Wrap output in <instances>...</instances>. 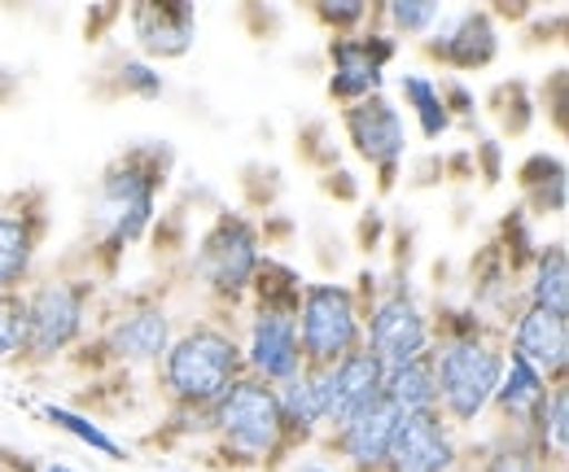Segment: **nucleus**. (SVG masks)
Returning a JSON list of instances; mask_svg holds the SVG:
<instances>
[{
	"label": "nucleus",
	"instance_id": "nucleus-1",
	"mask_svg": "<svg viewBox=\"0 0 569 472\" xmlns=\"http://www.w3.org/2000/svg\"><path fill=\"white\" fill-rule=\"evenodd\" d=\"M171 167H176V153L162 140L132 144L101 167L88 210H83L88 268L97 275H114L123 254L137 250L153 232L162 193L171 184Z\"/></svg>",
	"mask_w": 569,
	"mask_h": 472
},
{
	"label": "nucleus",
	"instance_id": "nucleus-2",
	"mask_svg": "<svg viewBox=\"0 0 569 472\" xmlns=\"http://www.w3.org/2000/svg\"><path fill=\"white\" fill-rule=\"evenodd\" d=\"M433 311V385H438V415L456 433H478L487 424V411L503 376V329L482 320L469 302L465 307H429Z\"/></svg>",
	"mask_w": 569,
	"mask_h": 472
},
{
	"label": "nucleus",
	"instance_id": "nucleus-3",
	"mask_svg": "<svg viewBox=\"0 0 569 472\" xmlns=\"http://www.w3.org/2000/svg\"><path fill=\"white\" fill-rule=\"evenodd\" d=\"M241 376H246V363H241L237 320L214 311L180 324L162 363L153 368V385L171 420H207V411Z\"/></svg>",
	"mask_w": 569,
	"mask_h": 472
},
{
	"label": "nucleus",
	"instance_id": "nucleus-4",
	"mask_svg": "<svg viewBox=\"0 0 569 472\" xmlns=\"http://www.w3.org/2000/svg\"><path fill=\"white\" fill-rule=\"evenodd\" d=\"M298 293H302V271L268 250L263 268L250 284L246 307L237 311V341H241L246 376H254L272 390L302 372Z\"/></svg>",
	"mask_w": 569,
	"mask_h": 472
},
{
	"label": "nucleus",
	"instance_id": "nucleus-5",
	"mask_svg": "<svg viewBox=\"0 0 569 472\" xmlns=\"http://www.w3.org/2000/svg\"><path fill=\"white\" fill-rule=\"evenodd\" d=\"M101 315V275L92 268H62L36 275L22 289V363L53 368L74 359V350L92 338Z\"/></svg>",
	"mask_w": 569,
	"mask_h": 472
},
{
	"label": "nucleus",
	"instance_id": "nucleus-6",
	"mask_svg": "<svg viewBox=\"0 0 569 472\" xmlns=\"http://www.w3.org/2000/svg\"><path fill=\"white\" fill-rule=\"evenodd\" d=\"M202 442L211 446V460L232 472H277L298 451L284 433L277 390L241 376L219 403L207 411V433Z\"/></svg>",
	"mask_w": 569,
	"mask_h": 472
},
{
	"label": "nucleus",
	"instance_id": "nucleus-7",
	"mask_svg": "<svg viewBox=\"0 0 569 472\" xmlns=\"http://www.w3.org/2000/svg\"><path fill=\"white\" fill-rule=\"evenodd\" d=\"M263 259H268V237L259 219L241 205H219L193 245V284L214 315L237 320Z\"/></svg>",
	"mask_w": 569,
	"mask_h": 472
},
{
	"label": "nucleus",
	"instance_id": "nucleus-8",
	"mask_svg": "<svg viewBox=\"0 0 569 472\" xmlns=\"http://www.w3.org/2000/svg\"><path fill=\"white\" fill-rule=\"evenodd\" d=\"M356 289L363 298V350L381 368H395V363L429 354V345H433V311L417 293V284H412L403 263H395L390 271H359Z\"/></svg>",
	"mask_w": 569,
	"mask_h": 472
},
{
	"label": "nucleus",
	"instance_id": "nucleus-9",
	"mask_svg": "<svg viewBox=\"0 0 569 472\" xmlns=\"http://www.w3.org/2000/svg\"><path fill=\"white\" fill-rule=\"evenodd\" d=\"M180 320L162 293H132L119 298V307L97 315L92 338L74 354H97L92 368H114V372H153L176 338Z\"/></svg>",
	"mask_w": 569,
	"mask_h": 472
},
{
	"label": "nucleus",
	"instance_id": "nucleus-10",
	"mask_svg": "<svg viewBox=\"0 0 569 472\" xmlns=\"http://www.w3.org/2000/svg\"><path fill=\"white\" fill-rule=\"evenodd\" d=\"M363 345V298L351 280H302L298 293V350L302 368H333Z\"/></svg>",
	"mask_w": 569,
	"mask_h": 472
},
{
	"label": "nucleus",
	"instance_id": "nucleus-11",
	"mask_svg": "<svg viewBox=\"0 0 569 472\" xmlns=\"http://www.w3.org/2000/svg\"><path fill=\"white\" fill-rule=\"evenodd\" d=\"M338 128H342V135H347V144H351V153H356L359 162L372 167L377 193L386 198L403 180L408 140H412L399 101L390 92H377V97H363L356 106H342L338 110Z\"/></svg>",
	"mask_w": 569,
	"mask_h": 472
},
{
	"label": "nucleus",
	"instance_id": "nucleus-12",
	"mask_svg": "<svg viewBox=\"0 0 569 472\" xmlns=\"http://www.w3.org/2000/svg\"><path fill=\"white\" fill-rule=\"evenodd\" d=\"M403 44L395 36H386L377 22H368L356 36H329L325 40V92L329 101L342 110V106H356L363 97H377L386 92V74L399 62Z\"/></svg>",
	"mask_w": 569,
	"mask_h": 472
},
{
	"label": "nucleus",
	"instance_id": "nucleus-13",
	"mask_svg": "<svg viewBox=\"0 0 569 472\" xmlns=\"http://www.w3.org/2000/svg\"><path fill=\"white\" fill-rule=\"evenodd\" d=\"M499 49H503V31H499V18H491V9H456L433 22L426 40H421V53H426L429 67L451 70V79H465V74H478V70H491L499 62Z\"/></svg>",
	"mask_w": 569,
	"mask_h": 472
},
{
	"label": "nucleus",
	"instance_id": "nucleus-14",
	"mask_svg": "<svg viewBox=\"0 0 569 472\" xmlns=\"http://www.w3.org/2000/svg\"><path fill=\"white\" fill-rule=\"evenodd\" d=\"M49 237V198L40 189H18L0 198V293H22Z\"/></svg>",
	"mask_w": 569,
	"mask_h": 472
},
{
	"label": "nucleus",
	"instance_id": "nucleus-15",
	"mask_svg": "<svg viewBox=\"0 0 569 472\" xmlns=\"http://www.w3.org/2000/svg\"><path fill=\"white\" fill-rule=\"evenodd\" d=\"M465 433H456L438 411L399 415L381 472H465Z\"/></svg>",
	"mask_w": 569,
	"mask_h": 472
},
{
	"label": "nucleus",
	"instance_id": "nucleus-16",
	"mask_svg": "<svg viewBox=\"0 0 569 472\" xmlns=\"http://www.w3.org/2000/svg\"><path fill=\"white\" fill-rule=\"evenodd\" d=\"M128 31L137 44V58L162 67L180 62L198 44V4L189 0H141L128 9Z\"/></svg>",
	"mask_w": 569,
	"mask_h": 472
},
{
	"label": "nucleus",
	"instance_id": "nucleus-17",
	"mask_svg": "<svg viewBox=\"0 0 569 472\" xmlns=\"http://www.w3.org/2000/svg\"><path fill=\"white\" fill-rule=\"evenodd\" d=\"M503 345H508V354H517L535 372H543L552 385L569 381V315L517 307L503 324Z\"/></svg>",
	"mask_w": 569,
	"mask_h": 472
},
{
	"label": "nucleus",
	"instance_id": "nucleus-18",
	"mask_svg": "<svg viewBox=\"0 0 569 472\" xmlns=\"http://www.w3.org/2000/svg\"><path fill=\"white\" fill-rule=\"evenodd\" d=\"M395 424H399V411L377 403L368 406L363 415H356L351 424L325 433L316 446L342 472H381L386 455H390V442H395Z\"/></svg>",
	"mask_w": 569,
	"mask_h": 472
},
{
	"label": "nucleus",
	"instance_id": "nucleus-19",
	"mask_svg": "<svg viewBox=\"0 0 569 472\" xmlns=\"http://www.w3.org/2000/svg\"><path fill=\"white\" fill-rule=\"evenodd\" d=\"M325 399H329V429L351 424L368 406L381 403V363L359 345L347 359H338L333 368H325Z\"/></svg>",
	"mask_w": 569,
	"mask_h": 472
},
{
	"label": "nucleus",
	"instance_id": "nucleus-20",
	"mask_svg": "<svg viewBox=\"0 0 569 472\" xmlns=\"http://www.w3.org/2000/svg\"><path fill=\"white\" fill-rule=\"evenodd\" d=\"M277 406H281L284 433L293 442V451H307L325 438L329 429V399H325V368H302L298 376H289L277 385Z\"/></svg>",
	"mask_w": 569,
	"mask_h": 472
},
{
	"label": "nucleus",
	"instance_id": "nucleus-21",
	"mask_svg": "<svg viewBox=\"0 0 569 472\" xmlns=\"http://www.w3.org/2000/svg\"><path fill=\"white\" fill-rule=\"evenodd\" d=\"M548 390H552V381L543 372H535L526 359L508 354L503 359V376H499L496 385V399H491V411H487V424L508 429V433H526L535 411L548 399Z\"/></svg>",
	"mask_w": 569,
	"mask_h": 472
},
{
	"label": "nucleus",
	"instance_id": "nucleus-22",
	"mask_svg": "<svg viewBox=\"0 0 569 472\" xmlns=\"http://www.w3.org/2000/svg\"><path fill=\"white\" fill-rule=\"evenodd\" d=\"M517 189H521V210L539 219H561L569 202V171L557 149H535L517 162Z\"/></svg>",
	"mask_w": 569,
	"mask_h": 472
},
{
	"label": "nucleus",
	"instance_id": "nucleus-23",
	"mask_svg": "<svg viewBox=\"0 0 569 472\" xmlns=\"http://www.w3.org/2000/svg\"><path fill=\"white\" fill-rule=\"evenodd\" d=\"M521 289V307H539L552 315H569V250L566 241H539L530 268L517 280Z\"/></svg>",
	"mask_w": 569,
	"mask_h": 472
},
{
	"label": "nucleus",
	"instance_id": "nucleus-24",
	"mask_svg": "<svg viewBox=\"0 0 569 472\" xmlns=\"http://www.w3.org/2000/svg\"><path fill=\"white\" fill-rule=\"evenodd\" d=\"M395 88H399V110H408V119H412V128L417 135L426 140V144H438V140H447V135L456 132V119L447 114V106H442V83H438V74H429V70H403L399 79H395Z\"/></svg>",
	"mask_w": 569,
	"mask_h": 472
},
{
	"label": "nucleus",
	"instance_id": "nucleus-25",
	"mask_svg": "<svg viewBox=\"0 0 569 472\" xmlns=\"http://www.w3.org/2000/svg\"><path fill=\"white\" fill-rule=\"evenodd\" d=\"M40 420L49 424V429H58V433H67L71 442H79L83 451H92L97 460H110V464H128L132 460V451H128V442H119L97 415H88V411H79V406H67V403H40Z\"/></svg>",
	"mask_w": 569,
	"mask_h": 472
},
{
	"label": "nucleus",
	"instance_id": "nucleus-26",
	"mask_svg": "<svg viewBox=\"0 0 569 472\" xmlns=\"http://www.w3.org/2000/svg\"><path fill=\"white\" fill-rule=\"evenodd\" d=\"M381 403L395 406L399 415H421V411H438V385H433V363L429 354L381 368Z\"/></svg>",
	"mask_w": 569,
	"mask_h": 472
},
{
	"label": "nucleus",
	"instance_id": "nucleus-27",
	"mask_svg": "<svg viewBox=\"0 0 569 472\" xmlns=\"http://www.w3.org/2000/svg\"><path fill=\"white\" fill-rule=\"evenodd\" d=\"M465 472H552L526 433L491 429L478 446H465Z\"/></svg>",
	"mask_w": 569,
	"mask_h": 472
},
{
	"label": "nucleus",
	"instance_id": "nucleus-28",
	"mask_svg": "<svg viewBox=\"0 0 569 472\" xmlns=\"http://www.w3.org/2000/svg\"><path fill=\"white\" fill-rule=\"evenodd\" d=\"M526 438H530V446L539 451V460H543L548 469L566 472V460H569V381H557V385L548 390V399H543V406L535 411V420H530Z\"/></svg>",
	"mask_w": 569,
	"mask_h": 472
},
{
	"label": "nucleus",
	"instance_id": "nucleus-29",
	"mask_svg": "<svg viewBox=\"0 0 569 472\" xmlns=\"http://www.w3.org/2000/svg\"><path fill=\"white\" fill-rule=\"evenodd\" d=\"M438 18H442L438 0H386V4H372V22L386 36H395L399 44L403 40H426Z\"/></svg>",
	"mask_w": 569,
	"mask_h": 472
},
{
	"label": "nucleus",
	"instance_id": "nucleus-30",
	"mask_svg": "<svg viewBox=\"0 0 569 472\" xmlns=\"http://www.w3.org/2000/svg\"><path fill=\"white\" fill-rule=\"evenodd\" d=\"M487 110L496 114L499 132L503 135H526L535 123V92L521 83V79H503L487 92Z\"/></svg>",
	"mask_w": 569,
	"mask_h": 472
},
{
	"label": "nucleus",
	"instance_id": "nucleus-31",
	"mask_svg": "<svg viewBox=\"0 0 569 472\" xmlns=\"http://www.w3.org/2000/svg\"><path fill=\"white\" fill-rule=\"evenodd\" d=\"M496 250L503 254L508 271L521 280V271L530 268V259H535V250H539V232H535V219H530L521 205H517V210H508V214L499 219Z\"/></svg>",
	"mask_w": 569,
	"mask_h": 472
},
{
	"label": "nucleus",
	"instance_id": "nucleus-32",
	"mask_svg": "<svg viewBox=\"0 0 569 472\" xmlns=\"http://www.w3.org/2000/svg\"><path fill=\"white\" fill-rule=\"evenodd\" d=\"M311 18L329 31V36H356L372 22V4L368 0H316Z\"/></svg>",
	"mask_w": 569,
	"mask_h": 472
},
{
	"label": "nucleus",
	"instance_id": "nucleus-33",
	"mask_svg": "<svg viewBox=\"0 0 569 472\" xmlns=\"http://www.w3.org/2000/svg\"><path fill=\"white\" fill-rule=\"evenodd\" d=\"M114 83H119L123 97H137V101H158L167 92V74L153 62H144V58H119Z\"/></svg>",
	"mask_w": 569,
	"mask_h": 472
},
{
	"label": "nucleus",
	"instance_id": "nucleus-34",
	"mask_svg": "<svg viewBox=\"0 0 569 472\" xmlns=\"http://www.w3.org/2000/svg\"><path fill=\"white\" fill-rule=\"evenodd\" d=\"M22 293H0V363H22Z\"/></svg>",
	"mask_w": 569,
	"mask_h": 472
},
{
	"label": "nucleus",
	"instance_id": "nucleus-35",
	"mask_svg": "<svg viewBox=\"0 0 569 472\" xmlns=\"http://www.w3.org/2000/svg\"><path fill=\"white\" fill-rule=\"evenodd\" d=\"M438 83H442V106H447V114H451L456 123H473V119H478V92H473L465 79H451V74H442Z\"/></svg>",
	"mask_w": 569,
	"mask_h": 472
},
{
	"label": "nucleus",
	"instance_id": "nucleus-36",
	"mask_svg": "<svg viewBox=\"0 0 569 472\" xmlns=\"http://www.w3.org/2000/svg\"><path fill=\"white\" fill-rule=\"evenodd\" d=\"M469 153H473V180H482V184L503 180V144L499 140H478V149H469Z\"/></svg>",
	"mask_w": 569,
	"mask_h": 472
},
{
	"label": "nucleus",
	"instance_id": "nucleus-37",
	"mask_svg": "<svg viewBox=\"0 0 569 472\" xmlns=\"http://www.w3.org/2000/svg\"><path fill=\"white\" fill-rule=\"evenodd\" d=\"M289 472H342L320 446H307V451H298L293 460H289Z\"/></svg>",
	"mask_w": 569,
	"mask_h": 472
},
{
	"label": "nucleus",
	"instance_id": "nucleus-38",
	"mask_svg": "<svg viewBox=\"0 0 569 472\" xmlns=\"http://www.w3.org/2000/svg\"><path fill=\"white\" fill-rule=\"evenodd\" d=\"M351 180H356V175L342 171V167H329V171H325V189H329L333 198H342V202H359V189Z\"/></svg>",
	"mask_w": 569,
	"mask_h": 472
},
{
	"label": "nucleus",
	"instance_id": "nucleus-39",
	"mask_svg": "<svg viewBox=\"0 0 569 472\" xmlns=\"http://www.w3.org/2000/svg\"><path fill=\"white\" fill-rule=\"evenodd\" d=\"M13 472H79L74 464H67V460H40V464H13Z\"/></svg>",
	"mask_w": 569,
	"mask_h": 472
},
{
	"label": "nucleus",
	"instance_id": "nucleus-40",
	"mask_svg": "<svg viewBox=\"0 0 569 472\" xmlns=\"http://www.w3.org/2000/svg\"><path fill=\"white\" fill-rule=\"evenodd\" d=\"M0 472H13V460H9V455H0Z\"/></svg>",
	"mask_w": 569,
	"mask_h": 472
}]
</instances>
